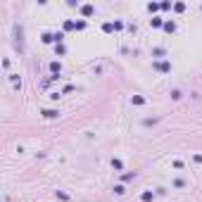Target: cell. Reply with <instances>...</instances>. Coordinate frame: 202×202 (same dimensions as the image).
Returning a JSON list of instances; mask_svg holds the SVG:
<instances>
[{
    "instance_id": "6da1fadb",
    "label": "cell",
    "mask_w": 202,
    "mask_h": 202,
    "mask_svg": "<svg viewBox=\"0 0 202 202\" xmlns=\"http://www.w3.org/2000/svg\"><path fill=\"white\" fill-rule=\"evenodd\" d=\"M14 48L19 52H24V29H21V24L14 26Z\"/></svg>"
},
{
    "instance_id": "7a4b0ae2",
    "label": "cell",
    "mask_w": 202,
    "mask_h": 202,
    "mask_svg": "<svg viewBox=\"0 0 202 202\" xmlns=\"http://www.w3.org/2000/svg\"><path fill=\"white\" fill-rule=\"evenodd\" d=\"M157 69V72H162V74H166V72H171V64H169V62H155V64H152Z\"/></svg>"
},
{
    "instance_id": "3957f363",
    "label": "cell",
    "mask_w": 202,
    "mask_h": 202,
    "mask_svg": "<svg viewBox=\"0 0 202 202\" xmlns=\"http://www.w3.org/2000/svg\"><path fill=\"white\" fill-rule=\"evenodd\" d=\"M43 117H45V119H57V117H60V110H43Z\"/></svg>"
},
{
    "instance_id": "277c9868",
    "label": "cell",
    "mask_w": 202,
    "mask_h": 202,
    "mask_svg": "<svg viewBox=\"0 0 202 202\" xmlns=\"http://www.w3.org/2000/svg\"><path fill=\"white\" fill-rule=\"evenodd\" d=\"M93 12H95V7H93V5H83V7H81V14H83V17H91Z\"/></svg>"
},
{
    "instance_id": "5b68a950",
    "label": "cell",
    "mask_w": 202,
    "mask_h": 202,
    "mask_svg": "<svg viewBox=\"0 0 202 202\" xmlns=\"http://www.w3.org/2000/svg\"><path fill=\"white\" fill-rule=\"evenodd\" d=\"M140 200H143V202H152V200H155V193H152V190H145V193L140 195Z\"/></svg>"
},
{
    "instance_id": "8992f818",
    "label": "cell",
    "mask_w": 202,
    "mask_h": 202,
    "mask_svg": "<svg viewBox=\"0 0 202 202\" xmlns=\"http://www.w3.org/2000/svg\"><path fill=\"white\" fill-rule=\"evenodd\" d=\"M164 31H166V33H174V31H176V24H174V21H164Z\"/></svg>"
},
{
    "instance_id": "52a82bcc",
    "label": "cell",
    "mask_w": 202,
    "mask_h": 202,
    "mask_svg": "<svg viewBox=\"0 0 202 202\" xmlns=\"http://www.w3.org/2000/svg\"><path fill=\"white\" fill-rule=\"evenodd\" d=\"M41 41H43V43H55V33H43Z\"/></svg>"
},
{
    "instance_id": "ba28073f",
    "label": "cell",
    "mask_w": 202,
    "mask_h": 202,
    "mask_svg": "<svg viewBox=\"0 0 202 202\" xmlns=\"http://www.w3.org/2000/svg\"><path fill=\"white\" fill-rule=\"evenodd\" d=\"M150 24H152V26H164V21H162V17H152V19H150Z\"/></svg>"
},
{
    "instance_id": "9c48e42d",
    "label": "cell",
    "mask_w": 202,
    "mask_h": 202,
    "mask_svg": "<svg viewBox=\"0 0 202 202\" xmlns=\"http://www.w3.org/2000/svg\"><path fill=\"white\" fill-rule=\"evenodd\" d=\"M55 52H57V55H64V52H67L64 43H57V45H55Z\"/></svg>"
},
{
    "instance_id": "30bf717a",
    "label": "cell",
    "mask_w": 202,
    "mask_h": 202,
    "mask_svg": "<svg viewBox=\"0 0 202 202\" xmlns=\"http://www.w3.org/2000/svg\"><path fill=\"white\" fill-rule=\"evenodd\" d=\"M131 102H133V105H145V98H140V95H133V98H131Z\"/></svg>"
},
{
    "instance_id": "8fae6325",
    "label": "cell",
    "mask_w": 202,
    "mask_h": 202,
    "mask_svg": "<svg viewBox=\"0 0 202 202\" xmlns=\"http://www.w3.org/2000/svg\"><path fill=\"white\" fill-rule=\"evenodd\" d=\"M50 69H52V72H55V76L60 72H62V64H60V62H52V64H50Z\"/></svg>"
},
{
    "instance_id": "7c38bea8",
    "label": "cell",
    "mask_w": 202,
    "mask_h": 202,
    "mask_svg": "<svg viewBox=\"0 0 202 202\" xmlns=\"http://www.w3.org/2000/svg\"><path fill=\"white\" fill-rule=\"evenodd\" d=\"M102 31H105V33H112V31H114V24H110V21L102 24Z\"/></svg>"
},
{
    "instance_id": "4fadbf2b",
    "label": "cell",
    "mask_w": 202,
    "mask_h": 202,
    "mask_svg": "<svg viewBox=\"0 0 202 202\" xmlns=\"http://www.w3.org/2000/svg\"><path fill=\"white\" fill-rule=\"evenodd\" d=\"M72 29H76V24H74L72 19H67L64 21V31H72Z\"/></svg>"
},
{
    "instance_id": "5bb4252c",
    "label": "cell",
    "mask_w": 202,
    "mask_h": 202,
    "mask_svg": "<svg viewBox=\"0 0 202 202\" xmlns=\"http://www.w3.org/2000/svg\"><path fill=\"white\" fill-rule=\"evenodd\" d=\"M112 166H114L117 171H121V166H124V164H121V159H112Z\"/></svg>"
},
{
    "instance_id": "9a60e30c",
    "label": "cell",
    "mask_w": 202,
    "mask_h": 202,
    "mask_svg": "<svg viewBox=\"0 0 202 202\" xmlns=\"http://www.w3.org/2000/svg\"><path fill=\"white\" fill-rule=\"evenodd\" d=\"M152 55H155V57H162V55H164V48H155V50H152Z\"/></svg>"
},
{
    "instance_id": "2e32d148",
    "label": "cell",
    "mask_w": 202,
    "mask_h": 202,
    "mask_svg": "<svg viewBox=\"0 0 202 202\" xmlns=\"http://www.w3.org/2000/svg\"><path fill=\"white\" fill-rule=\"evenodd\" d=\"M114 193H117V195H124V193H126V188H124V185H114Z\"/></svg>"
},
{
    "instance_id": "e0dca14e",
    "label": "cell",
    "mask_w": 202,
    "mask_h": 202,
    "mask_svg": "<svg viewBox=\"0 0 202 202\" xmlns=\"http://www.w3.org/2000/svg\"><path fill=\"white\" fill-rule=\"evenodd\" d=\"M159 7H162V5H157V2H150V5H147V10H150V12H157Z\"/></svg>"
},
{
    "instance_id": "ac0fdd59",
    "label": "cell",
    "mask_w": 202,
    "mask_h": 202,
    "mask_svg": "<svg viewBox=\"0 0 202 202\" xmlns=\"http://www.w3.org/2000/svg\"><path fill=\"white\" fill-rule=\"evenodd\" d=\"M174 10H176V12H183V10H185V5H183V2H176V5H174Z\"/></svg>"
},
{
    "instance_id": "d6986e66",
    "label": "cell",
    "mask_w": 202,
    "mask_h": 202,
    "mask_svg": "<svg viewBox=\"0 0 202 202\" xmlns=\"http://www.w3.org/2000/svg\"><path fill=\"white\" fill-rule=\"evenodd\" d=\"M174 185H176V188H183L185 183H183V178H176V181H174Z\"/></svg>"
},
{
    "instance_id": "ffe728a7",
    "label": "cell",
    "mask_w": 202,
    "mask_h": 202,
    "mask_svg": "<svg viewBox=\"0 0 202 202\" xmlns=\"http://www.w3.org/2000/svg\"><path fill=\"white\" fill-rule=\"evenodd\" d=\"M86 29V21H76V31H83Z\"/></svg>"
},
{
    "instance_id": "44dd1931",
    "label": "cell",
    "mask_w": 202,
    "mask_h": 202,
    "mask_svg": "<svg viewBox=\"0 0 202 202\" xmlns=\"http://www.w3.org/2000/svg\"><path fill=\"white\" fill-rule=\"evenodd\" d=\"M121 178H124V181H133V178H136V174H124Z\"/></svg>"
},
{
    "instance_id": "7402d4cb",
    "label": "cell",
    "mask_w": 202,
    "mask_h": 202,
    "mask_svg": "<svg viewBox=\"0 0 202 202\" xmlns=\"http://www.w3.org/2000/svg\"><path fill=\"white\" fill-rule=\"evenodd\" d=\"M193 159H195V162H197V164H202V155H195Z\"/></svg>"
}]
</instances>
